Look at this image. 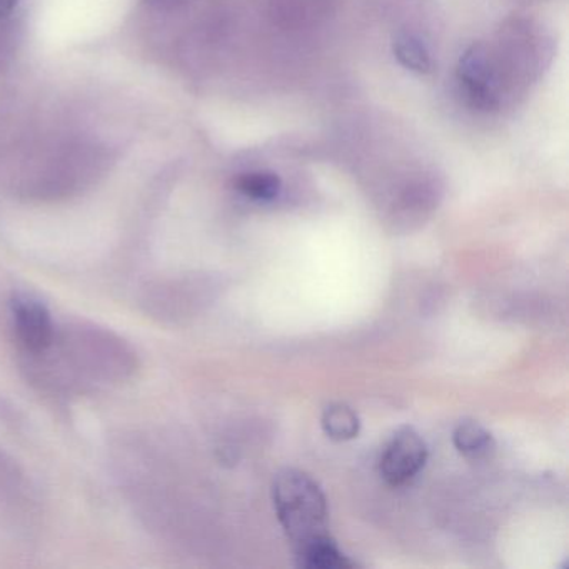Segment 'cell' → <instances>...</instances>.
<instances>
[{
  "mask_svg": "<svg viewBox=\"0 0 569 569\" xmlns=\"http://www.w3.org/2000/svg\"><path fill=\"white\" fill-rule=\"evenodd\" d=\"M19 0H0V18L11 14L18 6Z\"/></svg>",
  "mask_w": 569,
  "mask_h": 569,
  "instance_id": "obj_10",
  "label": "cell"
},
{
  "mask_svg": "<svg viewBox=\"0 0 569 569\" xmlns=\"http://www.w3.org/2000/svg\"><path fill=\"white\" fill-rule=\"evenodd\" d=\"M14 322L19 341L31 355H42L54 342V325L51 315L41 302L18 299L14 302Z\"/></svg>",
  "mask_w": 569,
  "mask_h": 569,
  "instance_id": "obj_4",
  "label": "cell"
},
{
  "mask_svg": "<svg viewBox=\"0 0 569 569\" xmlns=\"http://www.w3.org/2000/svg\"><path fill=\"white\" fill-rule=\"evenodd\" d=\"M392 52L399 64L416 74H429L432 72V58L426 46L416 36L401 32L392 41Z\"/></svg>",
  "mask_w": 569,
  "mask_h": 569,
  "instance_id": "obj_7",
  "label": "cell"
},
{
  "mask_svg": "<svg viewBox=\"0 0 569 569\" xmlns=\"http://www.w3.org/2000/svg\"><path fill=\"white\" fill-rule=\"evenodd\" d=\"M281 188L279 176L269 171L246 172L236 179V189L252 201H274Z\"/></svg>",
  "mask_w": 569,
  "mask_h": 569,
  "instance_id": "obj_8",
  "label": "cell"
},
{
  "mask_svg": "<svg viewBox=\"0 0 569 569\" xmlns=\"http://www.w3.org/2000/svg\"><path fill=\"white\" fill-rule=\"evenodd\" d=\"M428 459V446L411 426H402L392 435L379 459V472L391 486L411 481Z\"/></svg>",
  "mask_w": 569,
  "mask_h": 569,
  "instance_id": "obj_3",
  "label": "cell"
},
{
  "mask_svg": "<svg viewBox=\"0 0 569 569\" xmlns=\"http://www.w3.org/2000/svg\"><path fill=\"white\" fill-rule=\"evenodd\" d=\"M456 449L466 458L488 459L495 452V439L476 421H461L452 432Z\"/></svg>",
  "mask_w": 569,
  "mask_h": 569,
  "instance_id": "obj_6",
  "label": "cell"
},
{
  "mask_svg": "<svg viewBox=\"0 0 569 569\" xmlns=\"http://www.w3.org/2000/svg\"><path fill=\"white\" fill-rule=\"evenodd\" d=\"M458 81L472 108L496 111L501 104L502 61L486 44H472L459 59Z\"/></svg>",
  "mask_w": 569,
  "mask_h": 569,
  "instance_id": "obj_2",
  "label": "cell"
},
{
  "mask_svg": "<svg viewBox=\"0 0 569 569\" xmlns=\"http://www.w3.org/2000/svg\"><path fill=\"white\" fill-rule=\"evenodd\" d=\"M276 515L296 551L329 536L328 505L318 482L298 469H284L272 481Z\"/></svg>",
  "mask_w": 569,
  "mask_h": 569,
  "instance_id": "obj_1",
  "label": "cell"
},
{
  "mask_svg": "<svg viewBox=\"0 0 569 569\" xmlns=\"http://www.w3.org/2000/svg\"><path fill=\"white\" fill-rule=\"evenodd\" d=\"M296 558L298 565L306 569H345L356 566V562L338 548L331 536L298 549Z\"/></svg>",
  "mask_w": 569,
  "mask_h": 569,
  "instance_id": "obj_5",
  "label": "cell"
},
{
  "mask_svg": "<svg viewBox=\"0 0 569 569\" xmlns=\"http://www.w3.org/2000/svg\"><path fill=\"white\" fill-rule=\"evenodd\" d=\"M322 428L335 441H349L359 432V418L349 406L331 405L322 412Z\"/></svg>",
  "mask_w": 569,
  "mask_h": 569,
  "instance_id": "obj_9",
  "label": "cell"
}]
</instances>
